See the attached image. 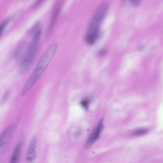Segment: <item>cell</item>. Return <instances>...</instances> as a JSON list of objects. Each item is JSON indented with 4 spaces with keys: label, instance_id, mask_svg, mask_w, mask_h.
<instances>
[{
    "label": "cell",
    "instance_id": "6",
    "mask_svg": "<svg viewBox=\"0 0 163 163\" xmlns=\"http://www.w3.org/2000/svg\"><path fill=\"white\" fill-rule=\"evenodd\" d=\"M62 2L59 1L54 8L48 27L47 34L49 35L51 33L59 16L62 8Z\"/></svg>",
    "mask_w": 163,
    "mask_h": 163
},
{
    "label": "cell",
    "instance_id": "13",
    "mask_svg": "<svg viewBox=\"0 0 163 163\" xmlns=\"http://www.w3.org/2000/svg\"><path fill=\"white\" fill-rule=\"evenodd\" d=\"M105 53V51L104 50H102L99 51V52L98 53V54H99V55H103V54H104Z\"/></svg>",
    "mask_w": 163,
    "mask_h": 163
},
{
    "label": "cell",
    "instance_id": "5",
    "mask_svg": "<svg viewBox=\"0 0 163 163\" xmlns=\"http://www.w3.org/2000/svg\"><path fill=\"white\" fill-rule=\"evenodd\" d=\"M37 142V137L34 135L32 138L30 142L26 155V163H33L36 156V146Z\"/></svg>",
    "mask_w": 163,
    "mask_h": 163
},
{
    "label": "cell",
    "instance_id": "8",
    "mask_svg": "<svg viewBox=\"0 0 163 163\" xmlns=\"http://www.w3.org/2000/svg\"><path fill=\"white\" fill-rule=\"evenodd\" d=\"M91 101V98L89 97L85 98L81 101L80 102V105L84 109L87 110L89 107Z\"/></svg>",
    "mask_w": 163,
    "mask_h": 163
},
{
    "label": "cell",
    "instance_id": "10",
    "mask_svg": "<svg viewBox=\"0 0 163 163\" xmlns=\"http://www.w3.org/2000/svg\"><path fill=\"white\" fill-rule=\"evenodd\" d=\"M148 132V130L146 129H141L135 131L133 133V135L135 136H140Z\"/></svg>",
    "mask_w": 163,
    "mask_h": 163
},
{
    "label": "cell",
    "instance_id": "9",
    "mask_svg": "<svg viewBox=\"0 0 163 163\" xmlns=\"http://www.w3.org/2000/svg\"><path fill=\"white\" fill-rule=\"evenodd\" d=\"M10 20L8 19L0 24V37L2 36L7 24Z\"/></svg>",
    "mask_w": 163,
    "mask_h": 163
},
{
    "label": "cell",
    "instance_id": "7",
    "mask_svg": "<svg viewBox=\"0 0 163 163\" xmlns=\"http://www.w3.org/2000/svg\"><path fill=\"white\" fill-rule=\"evenodd\" d=\"M22 146V142L20 141L17 145L14 151L9 163H18L19 160Z\"/></svg>",
    "mask_w": 163,
    "mask_h": 163
},
{
    "label": "cell",
    "instance_id": "1",
    "mask_svg": "<svg viewBox=\"0 0 163 163\" xmlns=\"http://www.w3.org/2000/svg\"><path fill=\"white\" fill-rule=\"evenodd\" d=\"M106 2L101 4L96 10L89 25L85 39L88 44L92 45L97 41L99 34L100 26L108 10Z\"/></svg>",
    "mask_w": 163,
    "mask_h": 163
},
{
    "label": "cell",
    "instance_id": "11",
    "mask_svg": "<svg viewBox=\"0 0 163 163\" xmlns=\"http://www.w3.org/2000/svg\"><path fill=\"white\" fill-rule=\"evenodd\" d=\"M81 130L80 129H77L74 131L73 133L74 137L76 138H78L81 133Z\"/></svg>",
    "mask_w": 163,
    "mask_h": 163
},
{
    "label": "cell",
    "instance_id": "4",
    "mask_svg": "<svg viewBox=\"0 0 163 163\" xmlns=\"http://www.w3.org/2000/svg\"><path fill=\"white\" fill-rule=\"evenodd\" d=\"M103 128V120L101 119L91 134L86 144V148H89L91 147L100 138Z\"/></svg>",
    "mask_w": 163,
    "mask_h": 163
},
{
    "label": "cell",
    "instance_id": "12",
    "mask_svg": "<svg viewBox=\"0 0 163 163\" xmlns=\"http://www.w3.org/2000/svg\"><path fill=\"white\" fill-rule=\"evenodd\" d=\"M131 4L135 6H137L140 3V1L139 0H132L130 1Z\"/></svg>",
    "mask_w": 163,
    "mask_h": 163
},
{
    "label": "cell",
    "instance_id": "2",
    "mask_svg": "<svg viewBox=\"0 0 163 163\" xmlns=\"http://www.w3.org/2000/svg\"><path fill=\"white\" fill-rule=\"evenodd\" d=\"M42 34V31L39 29L35 32L33 39L27 48L20 65L21 72L28 71L32 65L36 57Z\"/></svg>",
    "mask_w": 163,
    "mask_h": 163
},
{
    "label": "cell",
    "instance_id": "3",
    "mask_svg": "<svg viewBox=\"0 0 163 163\" xmlns=\"http://www.w3.org/2000/svg\"><path fill=\"white\" fill-rule=\"evenodd\" d=\"M17 124L13 123L8 125L0 135V146L3 148L12 138L17 129Z\"/></svg>",
    "mask_w": 163,
    "mask_h": 163
}]
</instances>
